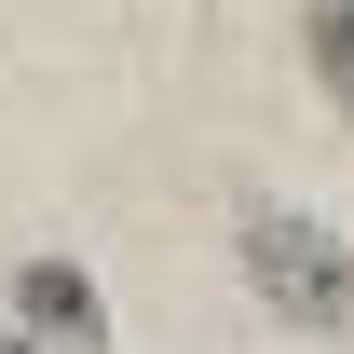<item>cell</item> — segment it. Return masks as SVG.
<instances>
[{
    "mask_svg": "<svg viewBox=\"0 0 354 354\" xmlns=\"http://www.w3.org/2000/svg\"><path fill=\"white\" fill-rule=\"evenodd\" d=\"M14 313H28L55 354H95V341H109V300H95L82 259H28V272H14Z\"/></svg>",
    "mask_w": 354,
    "mask_h": 354,
    "instance_id": "2",
    "label": "cell"
},
{
    "mask_svg": "<svg viewBox=\"0 0 354 354\" xmlns=\"http://www.w3.org/2000/svg\"><path fill=\"white\" fill-rule=\"evenodd\" d=\"M300 41H313V82L341 95V123H354V0H300Z\"/></svg>",
    "mask_w": 354,
    "mask_h": 354,
    "instance_id": "3",
    "label": "cell"
},
{
    "mask_svg": "<svg viewBox=\"0 0 354 354\" xmlns=\"http://www.w3.org/2000/svg\"><path fill=\"white\" fill-rule=\"evenodd\" d=\"M232 259H245L259 313H286V327H354V245L313 218V205H245Z\"/></svg>",
    "mask_w": 354,
    "mask_h": 354,
    "instance_id": "1",
    "label": "cell"
},
{
    "mask_svg": "<svg viewBox=\"0 0 354 354\" xmlns=\"http://www.w3.org/2000/svg\"><path fill=\"white\" fill-rule=\"evenodd\" d=\"M0 354H41V341H0Z\"/></svg>",
    "mask_w": 354,
    "mask_h": 354,
    "instance_id": "4",
    "label": "cell"
}]
</instances>
